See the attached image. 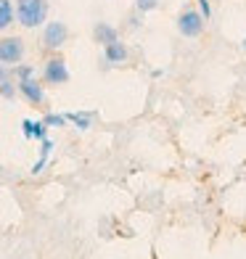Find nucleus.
Returning a JSON list of instances; mask_svg holds the SVG:
<instances>
[{"label": "nucleus", "instance_id": "obj_1", "mask_svg": "<svg viewBox=\"0 0 246 259\" xmlns=\"http://www.w3.org/2000/svg\"><path fill=\"white\" fill-rule=\"evenodd\" d=\"M14 16L21 27L37 29L45 21V16H48V3H45V0H16Z\"/></svg>", "mask_w": 246, "mask_h": 259}, {"label": "nucleus", "instance_id": "obj_14", "mask_svg": "<svg viewBox=\"0 0 246 259\" xmlns=\"http://www.w3.org/2000/svg\"><path fill=\"white\" fill-rule=\"evenodd\" d=\"M0 96H3V98H14V96H16V85H14V79L0 82Z\"/></svg>", "mask_w": 246, "mask_h": 259}, {"label": "nucleus", "instance_id": "obj_18", "mask_svg": "<svg viewBox=\"0 0 246 259\" xmlns=\"http://www.w3.org/2000/svg\"><path fill=\"white\" fill-rule=\"evenodd\" d=\"M243 45H246V40H243Z\"/></svg>", "mask_w": 246, "mask_h": 259}, {"label": "nucleus", "instance_id": "obj_10", "mask_svg": "<svg viewBox=\"0 0 246 259\" xmlns=\"http://www.w3.org/2000/svg\"><path fill=\"white\" fill-rule=\"evenodd\" d=\"M14 24V6L11 0H0V32Z\"/></svg>", "mask_w": 246, "mask_h": 259}, {"label": "nucleus", "instance_id": "obj_17", "mask_svg": "<svg viewBox=\"0 0 246 259\" xmlns=\"http://www.w3.org/2000/svg\"><path fill=\"white\" fill-rule=\"evenodd\" d=\"M6 79H14V69L6 66V64H0V82H6Z\"/></svg>", "mask_w": 246, "mask_h": 259}, {"label": "nucleus", "instance_id": "obj_13", "mask_svg": "<svg viewBox=\"0 0 246 259\" xmlns=\"http://www.w3.org/2000/svg\"><path fill=\"white\" fill-rule=\"evenodd\" d=\"M43 124H45V127H64V124H66V116H64V114H45Z\"/></svg>", "mask_w": 246, "mask_h": 259}, {"label": "nucleus", "instance_id": "obj_6", "mask_svg": "<svg viewBox=\"0 0 246 259\" xmlns=\"http://www.w3.org/2000/svg\"><path fill=\"white\" fill-rule=\"evenodd\" d=\"M43 77L48 85H64V82H69V69L64 64V58H48L45 69H43Z\"/></svg>", "mask_w": 246, "mask_h": 259}, {"label": "nucleus", "instance_id": "obj_2", "mask_svg": "<svg viewBox=\"0 0 246 259\" xmlns=\"http://www.w3.org/2000/svg\"><path fill=\"white\" fill-rule=\"evenodd\" d=\"M24 58V40L21 37H3L0 40V64L16 66Z\"/></svg>", "mask_w": 246, "mask_h": 259}, {"label": "nucleus", "instance_id": "obj_11", "mask_svg": "<svg viewBox=\"0 0 246 259\" xmlns=\"http://www.w3.org/2000/svg\"><path fill=\"white\" fill-rule=\"evenodd\" d=\"M66 116V122H72L77 130H88L90 127V114H77V111H72V114H64Z\"/></svg>", "mask_w": 246, "mask_h": 259}, {"label": "nucleus", "instance_id": "obj_16", "mask_svg": "<svg viewBox=\"0 0 246 259\" xmlns=\"http://www.w3.org/2000/svg\"><path fill=\"white\" fill-rule=\"evenodd\" d=\"M198 14L204 16V21L212 16V8H209V0H198Z\"/></svg>", "mask_w": 246, "mask_h": 259}, {"label": "nucleus", "instance_id": "obj_7", "mask_svg": "<svg viewBox=\"0 0 246 259\" xmlns=\"http://www.w3.org/2000/svg\"><path fill=\"white\" fill-rule=\"evenodd\" d=\"M103 56H106L109 64H125L127 56H130V51H127L125 42L114 40V42H109V45H103Z\"/></svg>", "mask_w": 246, "mask_h": 259}, {"label": "nucleus", "instance_id": "obj_3", "mask_svg": "<svg viewBox=\"0 0 246 259\" xmlns=\"http://www.w3.org/2000/svg\"><path fill=\"white\" fill-rule=\"evenodd\" d=\"M178 29H180L183 37H198V34L204 32V16L193 8L183 11L180 19H178Z\"/></svg>", "mask_w": 246, "mask_h": 259}, {"label": "nucleus", "instance_id": "obj_8", "mask_svg": "<svg viewBox=\"0 0 246 259\" xmlns=\"http://www.w3.org/2000/svg\"><path fill=\"white\" fill-rule=\"evenodd\" d=\"M93 37H96V42H101V45H109L114 40H119V32H116L111 24H106V21H98V24L93 27Z\"/></svg>", "mask_w": 246, "mask_h": 259}, {"label": "nucleus", "instance_id": "obj_12", "mask_svg": "<svg viewBox=\"0 0 246 259\" xmlns=\"http://www.w3.org/2000/svg\"><path fill=\"white\" fill-rule=\"evenodd\" d=\"M14 69V77L16 79H27V77H34V69L29 64H16V66H11Z\"/></svg>", "mask_w": 246, "mask_h": 259}, {"label": "nucleus", "instance_id": "obj_5", "mask_svg": "<svg viewBox=\"0 0 246 259\" xmlns=\"http://www.w3.org/2000/svg\"><path fill=\"white\" fill-rule=\"evenodd\" d=\"M16 93L24 101H29V103H34V106H40L43 101H45V90H43V85L34 77H27V79H19L16 82Z\"/></svg>", "mask_w": 246, "mask_h": 259}, {"label": "nucleus", "instance_id": "obj_4", "mask_svg": "<svg viewBox=\"0 0 246 259\" xmlns=\"http://www.w3.org/2000/svg\"><path fill=\"white\" fill-rule=\"evenodd\" d=\"M66 37H69V29H66L64 21H48V24H45V32H43V45L45 48L58 51L66 42Z\"/></svg>", "mask_w": 246, "mask_h": 259}, {"label": "nucleus", "instance_id": "obj_15", "mask_svg": "<svg viewBox=\"0 0 246 259\" xmlns=\"http://www.w3.org/2000/svg\"><path fill=\"white\" fill-rule=\"evenodd\" d=\"M135 6L140 14H148V11H156L159 8V0H135Z\"/></svg>", "mask_w": 246, "mask_h": 259}, {"label": "nucleus", "instance_id": "obj_9", "mask_svg": "<svg viewBox=\"0 0 246 259\" xmlns=\"http://www.w3.org/2000/svg\"><path fill=\"white\" fill-rule=\"evenodd\" d=\"M21 130H24V138L27 140H43L48 138V127L43 122H34V119H24L21 122Z\"/></svg>", "mask_w": 246, "mask_h": 259}]
</instances>
